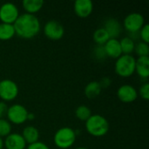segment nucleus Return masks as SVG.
I'll use <instances>...</instances> for the list:
<instances>
[{
    "label": "nucleus",
    "mask_w": 149,
    "mask_h": 149,
    "mask_svg": "<svg viewBox=\"0 0 149 149\" xmlns=\"http://www.w3.org/2000/svg\"><path fill=\"white\" fill-rule=\"evenodd\" d=\"M11 124L6 119H0V137H6L11 133Z\"/></svg>",
    "instance_id": "obj_24"
},
{
    "label": "nucleus",
    "mask_w": 149,
    "mask_h": 149,
    "mask_svg": "<svg viewBox=\"0 0 149 149\" xmlns=\"http://www.w3.org/2000/svg\"><path fill=\"white\" fill-rule=\"evenodd\" d=\"M7 110H8V106L6 102L0 101V119H3L6 116Z\"/></svg>",
    "instance_id": "obj_30"
},
{
    "label": "nucleus",
    "mask_w": 149,
    "mask_h": 149,
    "mask_svg": "<svg viewBox=\"0 0 149 149\" xmlns=\"http://www.w3.org/2000/svg\"><path fill=\"white\" fill-rule=\"evenodd\" d=\"M135 72L140 78L148 79L149 77V57H138L136 58Z\"/></svg>",
    "instance_id": "obj_15"
},
{
    "label": "nucleus",
    "mask_w": 149,
    "mask_h": 149,
    "mask_svg": "<svg viewBox=\"0 0 149 149\" xmlns=\"http://www.w3.org/2000/svg\"><path fill=\"white\" fill-rule=\"evenodd\" d=\"M15 33L24 39H31L35 38L41 30V24L36 15L23 13L18 16L13 24Z\"/></svg>",
    "instance_id": "obj_1"
},
{
    "label": "nucleus",
    "mask_w": 149,
    "mask_h": 149,
    "mask_svg": "<svg viewBox=\"0 0 149 149\" xmlns=\"http://www.w3.org/2000/svg\"><path fill=\"white\" fill-rule=\"evenodd\" d=\"M21 135L23 136L24 140L25 141L26 144H28V145L35 143V142L38 141V140H39V131L37 127H35L33 126L25 127L23 129Z\"/></svg>",
    "instance_id": "obj_16"
},
{
    "label": "nucleus",
    "mask_w": 149,
    "mask_h": 149,
    "mask_svg": "<svg viewBox=\"0 0 149 149\" xmlns=\"http://www.w3.org/2000/svg\"><path fill=\"white\" fill-rule=\"evenodd\" d=\"M91 115H92L91 109L88 107L85 106V105L79 106L76 108V110H75V116H76V118L79 119L81 121H85L86 122L90 118Z\"/></svg>",
    "instance_id": "obj_22"
},
{
    "label": "nucleus",
    "mask_w": 149,
    "mask_h": 149,
    "mask_svg": "<svg viewBox=\"0 0 149 149\" xmlns=\"http://www.w3.org/2000/svg\"><path fill=\"white\" fill-rule=\"evenodd\" d=\"M15 35L16 33L13 24L0 23V40L3 41L10 40Z\"/></svg>",
    "instance_id": "obj_19"
},
{
    "label": "nucleus",
    "mask_w": 149,
    "mask_h": 149,
    "mask_svg": "<svg viewBox=\"0 0 149 149\" xmlns=\"http://www.w3.org/2000/svg\"><path fill=\"white\" fill-rule=\"evenodd\" d=\"M20 15L17 6L13 3H4L0 6V21L1 23L13 24Z\"/></svg>",
    "instance_id": "obj_9"
},
{
    "label": "nucleus",
    "mask_w": 149,
    "mask_h": 149,
    "mask_svg": "<svg viewBox=\"0 0 149 149\" xmlns=\"http://www.w3.org/2000/svg\"><path fill=\"white\" fill-rule=\"evenodd\" d=\"M93 38L94 40V42L97 44V45H104L107 40L110 38L108 33L107 32V31L102 27V28H98L93 35Z\"/></svg>",
    "instance_id": "obj_21"
},
{
    "label": "nucleus",
    "mask_w": 149,
    "mask_h": 149,
    "mask_svg": "<svg viewBox=\"0 0 149 149\" xmlns=\"http://www.w3.org/2000/svg\"><path fill=\"white\" fill-rule=\"evenodd\" d=\"M34 119H35V114L33 113H28L27 120H33Z\"/></svg>",
    "instance_id": "obj_31"
},
{
    "label": "nucleus",
    "mask_w": 149,
    "mask_h": 149,
    "mask_svg": "<svg viewBox=\"0 0 149 149\" xmlns=\"http://www.w3.org/2000/svg\"><path fill=\"white\" fill-rule=\"evenodd\" d=\"M103 28L107 31L110 38H117L122 31L121 24L118 19L114 17H110L107 19L105 21Z\"/></svg>",
    "instance_id": "obj_14"
},
{
    "label": "nucleus",
    "mask_w": 149,
    "mask_h": 149,
    "mask_svg": "<svg viewBox=\"0 0 149 149\" xmlns=\"http://www.w3.org/2000/svg\"><path fill=\"white\" fill-rule=\"evenodd\" d=\"M3 148V140L0 137V149Z\"/></svg>",
    "instance_id": "obj_32"
},
{
    "label": "nucleus",
    "mask_w": 149,
    "mask_h": 149,
    "mask_svg": "<svg viewBox=\"0 0 149 149\" xmlns=\"http://www.w3.org/2000/svg\"><path fill=\"white\" fill-rule=\"evenodd\" d=\"M140 34V38L142 39V42H145L147 44L149 43V24H145L143 25V27L141 29V31H139Z\"/></svg>",
    "instance_id": "obj_26"
},
{
    "label": "nucleus",
    "mask_w": 149,
    "mask_h": 149,
    "mask_svg": "<svg viewBox=\"0 0 149 149\" xmlns=\"http://www.w3.org/2000/svg\"><path fill=\"white\" fill-rule=\"evenodd\" d=\"M120 44L122 54H132V52H134L135 42L129 36L122 38L120 40Z\"/></svg>",
    "instance_id": "obj_20"
},
{
    "label": "nucleus",
    "mask_w": 149,
    "mask_h": 149,
    "mask_svg": "<svg viewBox=\"0 0 149 149\" xmlns=\"http://www.w3.org/2000/svg\"><path fill=\"white\" fill-rule=\"evenodd\" d=\"M101 86L99 83V81L93 80V81H90L85 87L84 93L85 95L88 98V99H95L97 98L100 93H101Z\"/></svg>",
    "instance_id": "obj_18"
},
{
    "label": "nucleus",
    "mask_w": 149,
    "mask_h": 149,
    "mask_svg": "<svg viewBox=\"0 0 149 149\" xmlns=\"http://www.w3.org/2000/svg\"><path fill=\"white\" fill-rule=\"evenodd\" d=\"M101 88H107L109 87L112 84V79L109 77H103L100 81H99Z\"/></svg>",
    "instance_id": "obj_29"
},
{
    "label": "nucleus",
    "mask_w": 149,
    "mask_h": 149,
    "mask_svg": "<svg viewBox=\"0 0 149 149\" xmlns=\"http://www.w3.org/2000/svg\"><path fill=\"white\" fill-rule=\"evenodd\" d=\"M75 14L81 18L88 17L93 10V3L91 0H76L73 4Z\"/></svg>",
    "instance_id": "obj_12"
},
{
    "label": "nucleus",
    "mask_w": 149,
    "mask_h": 149,
    "mask_svg": "<svg viewBox=\"0 0 149 149\" xmlns=\"http://www.w3.org/2000/svg\"><path fill=\"white\" fill-rule=\"evenodd\" d=\"M19 93L17 84L9 79L0 81V99L3 102L14 100Z\"/></svg>",
    "instance_id": "obj_7"
},
{
    "label": "nucleus",
    "mask_w": 149,
    "mask_h": 149,
    "mask_svg": "<svg viewBox=\"0 0 149 149\" xmlns=\"http://www.w3.org/2000/svg\"><path fill=\"white\" fill-rule=\"evenodd\" d=\"M44 3L45 2L43 0H24L22 6L26 13L35 15L43 8Z\"/></svg>",
    "instance_id": "obj_17"
},
{
    "label": "nucleus",
    "mask_w": 149,
    "mask_h": 149,
    "mask_svg": "<svg viewBox=\"0 0 149 149\" xmlns=\"http://www.w3.org/2000/svg\"><path fill=\"white\" fill-rule=\"evenodd\" d=\"M145 24V17L140 12H131L123 20V27L130 34L139 33Z\"/></svg>",
    "instance_id": "obj_6"
},
{
    "label": "nucleus",
    "mask_w": 149,
    "mask_h": 149,
    "mask_svg": "<svg viewBox=\"0 0 149 149\" xmlns=\"http://www.w3.org/2000/svg\"><path fill=\"white\" fill-rule=\"evenodd\" d=\"M75 149H88V148H85V147H79V148H76Z\"/></svg>",
    "instance_id": "obj_33"
},
{
    "label": "nucleus",
    "mask_w": 149,
    "mask_h": 149,
    "mask_svg": "<svg viewBox=\"0 0 149 149\" xmlns=\"http://www.w3.org/2000/svg\"><path fill=\"white\" fill-rule=\"evenodd\" d=\"M28 110L21 104H13L8 107L6 117L10 124L22 125L27 121Z\"/></svg>",
    "instance_id": "obj_5"
},
{
    "label": "nucleus",
    "mask_w": 149,
    "mask_h": 149,
    "mask_svg": "<svg viewBox=\"0 0 149 149\" xmlns=\"http://www.w3.org/2000/svg\"><path fill=\"white\" fill-rule=\"evenodd\" d=\"M25 149H50V148L45 143L38 141H37L35 143L28 145Z\"/></svg>",
    "instance_id": "obj_28"
},
{
    "label": "nucleus",
    "mask_w": 149,
    "mask_h": 149,
    "mask_svg": "<svg viewBox=\"0 0 149 149\" xmlns=\"http://www.w3.org/2000/svg\"><path fill=\"white\" fill-rule=\"evenodd\" d=\"M94 55H95V58H98V59H104L107 58V54L105 52V50H104V47L103 45H97L94 49Z\"/></svg>",
    "instance_id": "obj_27"
},
{
    "label": "nucleus",
    "mask_w": 149,
    "mask_h": 149,
    "mask_svg": "<svg viewBox=\"0 0 149 149\" xmlns=\"http://www.w3.org/2000/svg\"><path fill=\"white\" fill-rule=\"evenodd\" d=\"M138 95H140L143 100H149V83L145 82L143 83L141 86L140 89L138 90Z\"/></svg>",
    "instance_id": "obj_25"
},
{
    "label": "nucleus",
    "mask_w": 149,
    "mask_h": 149,
    "mask_svg": "<svg viewBox=\"0 0 149 149\" xmlns=\"http://www.w3.org/2000/svg\"><path fill=\"white\" fill-rule=\"evenodd\" d=\"M138 57H146L149 55V45L145 42H138L135 44L134 51Z\"/></svg>",
    "instance_id": "obj_23"
},
{
    "label": "nucleus",
    "mask_w": 149,
    "mask_h": 149,
    "mask_svg": "<svg viewBox=\"0 0 149 149\" xmlns=\"http://www.w3.org/2000/svg\"><path fill=\"white\" fill-rule=\"evenodd\" d=\"M107 57L117 59L122 55V51L118 38H109L107 42L103 45Z\"/></svg>",
    "instance_id": "obj_13"
},
{
    "label": "nucleus",
    "mask_w": 149,
    "mask_h": 149,
    "mask_svg": "<svg viewBox=\"0 0 149 149\" xmlns=\"http://www.w3.org/2000/svg\"><path fill=\"white\" fill-rule=\"evenodd\" d=\"M138 90L132 85L125 84L117 90V97L124 103H132L138 98Z\"/></svg>",
    "instance_id": "obj_10"
},
{
    "label": "nucleus",
    "mask_w": 149,
    "mask_h": 149,
    "mask_svg": "<svg viewBox=\"0 0 149 149\" xmlns=\"http://www.w3.org/2000/svg\"><path fill=\"white\" fill-rule=\"evenodd\" d=\"M43 31L47 38L56 41L61 39L64 37L65 28L60 22L55 19H52L45 24Z\"/></svg>",
    "instance_id": "obj_8"
},
{
    "label": "nucleus",
    "mask_w": 149,
    "mask_h": 149,
    "mask_svg": "<svg viewBox=\"0 0 149 149\" xmlns=\"http://www.w3.org/2000/svg\"><path fill=\"white\" fill-rule=\"evenodd\" d=\"M108 120L100 114H92L86 121V132L93 137H103L109 131Z\"/></svg>",
    "instance_id": "obj_2"
},
{
    "label": "nucleus",
    "mask_w": 149,
    "mask_h": 149,
    "mask_svg": "<svg viewBox=\"0 0 149 149\" xmlns=\"http://www.w3.org/2000/svg\"><path fill=\"white\" fill-rule=\"evenodd\" d=\"M77 138V133L70 127H63L56 131L53 136V142L59 149H68L72 148Z\"/></svg>",
    "instance_id": "obj_3"
},
{
    "label": "nucleus",
    "mask_w": 149,
    "mask_h": 149,
    "mask_svg": "<svg viewBox=\"0 0 149 149\" xmlns=\"http://www.w3.org/2000/svg\"><path fill=\"white\" fill-rule=\"evenodd\" d=\"M27 144L21 134L10 133L3 140V148L6 149H25Z\"/></svg>",
    "instance_id": "obj_11"
},
{
    "label": "nucleus",
    "mask_w": 149,
    "mask_h": 149,
    "mask_svg": "<svg viewBox=\"0 0 149 149\" xmlns=\"http://www.w3.org/2000/svg\"><path fill=\"white\" fill-rule=\"evenodd\" d=\"M136 58L132 54H122L114 64V71L117 75L122 78L131 77L135 72Z\"/></svg>",
    "instance_id": "obj_4"
}]
</instances>
